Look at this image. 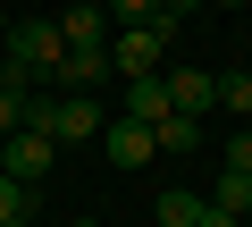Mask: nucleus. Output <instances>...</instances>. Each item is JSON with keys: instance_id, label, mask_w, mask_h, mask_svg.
Listing matches in <instances>:
<instances>
[{"instance_id": "obj_18", "label": "nucleus", "mask_w": 252, "mask_h": 227, "mask_svg": "<svg viewBox=\"0 0 252 227\" xmlns=\"http://www.w3.org/2000/svg\"><path fill=\"white\" fill-rule=\"evenodd\" d=\"M0 93H26V76L9 67V51H0Z\"/></svg>"}, {"instance_id": "obj_12", "label": "nucleus", "mask_w": 252, "mask_h": 227, "mask_svg": "<svg viewBox=\"0 0 252 227\" xmlns=\"http://www.w3.org/2000/svg\"><path fill=\"white\" fill-rule=\"evenodd\" d=\"M219 101L235 109V118H252V67H227L219 76Z\"/></svg>"}, {"instance_id": "obj_6", "label": "nucleus", "mask_w": 252, "mask_h": 227, "mask_svg": "<svg viewBox=\"0 0 252 227\" xmlns=\"http://www.w3.org/2000/svg\"><path fill=\"white\" fill-rule=\"evenodd\" d=\"M168 76V101L185 109V118H202V109L219 101V76H202V67H160Z\"/></svg>"}, {"instance_id": "obj_7", "label": "nucleus", "mask_w": 252, "mask_h": 227, "mask_svg": "<svg viewBox=\"0 0 252 227\" xmlns=\"http://www.w3.org/2000/svg\"><path fill=\"white\" fill-rule=\"evenodd\" d=\"M168 109H177V101H168V76H126V118H143V127H160Z\"/></svg>"}, {"instance_id": "obj_11", "label": "nucleus", "mask_w": 252, "mask_h": 227, "mask_svg": "<svg viewBox=\"0 0 252 227\" xmlns=\"http://www.w3.org/2000/svg\"><path fill=\"white\" fill-rule=\"evenodd\" d=\"M210 202L244 219V210H252V177H235V168H219V185H210Z\"/></svg>"}, {"instance_id": "obj_14", "label": "nucleus", "mask_w": 252, "mask_h": 227, "mask_svg": "<svg viewBox=\"0 0 252 227\" xmlns=\"http://www.w3.org/2000/svg\"><path fill=\"white\" fill-rule=\"evenodd\" d=\"M26 194H34V185H17V177H0V227H9V219H26Z\"/></svg>"}, {"instance_id": "obj_9", "label": "nucleus", "mask_w": 252, "mask_h": 227, "mask_svg": "<svg viewBox=\"0 0 252 227\" xmlns=\"http://www.w3.org/2000/svg\"><path fill=\"white\" fill-rule=\"evenodd\" d=\"M202 210H210V194H185V185L160 194V227H202Z\"/></svg>"}, {"instance_id": "obj_15", "label": "nucleus", "mask_w": 252, "mask_h": 227, "mask_svg": "<svg viewBox=\"0 0 252 227\" xmlns=\"http://www.w3.org/2000/svg\"><path fill=\"white\" fill-rule=\"evenodd\" d=\"M17 127H26V93H0V143H9Z\"/></svg>"}, {"instance_id": "obj_5", "label": "nucleus", "mask_w": 252, "mask_h": 227, "mask_svg": "<svg viewBox=\"0 0 252 227\" xmlns=\"http://www.w3.org/2000/svg\"><path fill=\"white\" fill-rule=\"evenodd\" d=\"M101 127H109V118H101V101H93V93H67V101L51 109V143H93Z\"/></svg>"}, {"instance_id": "obj_4", "label": "nucleus", "mask_w": 252, "mask_h": 227, "mask_svg": "<svg viewBox=\"0 0 252 227\" xmlns=\"http://www.w3.org/2000/svg\"><path fill=\"white\" fill-rule=\"evenodd\" d=\"M101 152H109V160H118L126 177H135V168H143V160L160 152V135H152L143 118H109V127H101Z\"/></svg>"}, {"instance_id": "obj_21", "label": "nucleus", "mask_w": 252, "mask_h": 227, "mask_svg": "<svg viewBox=\"0 0 252 227\" xmlns=\"http://www.w3.org/2000/svg\"><path fill=\"white\" fill-rule=\"evenodd\" d=\"M219 9H235V0H219Z\"/></svg>"}, {"instance_id": "obj_22", "label": "nucleus", "mask_w": 252, "mask_h": 227, "mask_svg": "<svg viewBox=\"0 0 252 227\" xmlns=\"http://www.w3.org/2000/svg\"><path fill=\"white\" fill-rule=\"evenodd\" d=\"M9 227H26V219H9Z\"/></svg>"}, {"instance_id": "obj_17", "label": "nucleus", "mask_w": 252, "mask_h": 227, "mask_svg": "<svg viewBox=\"0 0 252 227\" xmlns=\"http://www.w3.org/2000/svg\"><path fill=\"white\" fill-rule=\"evenodd\" d=\"M193 9H202V0H160V17H168V26H185Z\"/></svg>"}, {"instance_id": "obj_16", "label": "nucleus", "mask_w": 252, "mask_h": 227, "mask_svg": "<svg viewBox=\"0 0 252 227\" xmlns=\"http://www.w3.org/2000/svg\"><path fill=\"white\" fill-rule=\"evenodd\" d=\"M227 168H235V177H252V127H244V135H227Z\"/></svg>"}, {"instance_id": "obj_13", "label": "nucleus", "mask_w": 252, "mask_h": 227, "mask_svg": "<svg viewBox=\"0 0 252 227\" xmlns=\"http://www.w3.org/2000/svg\"><path fill=\"white\" fill-rule=\"evenodd\" d=\"M101 9H109V26H152L160 0H101Z\"/></svg>"}, {"instance_id": "obj_1", "label": "nucleus", "mask_w": 252, "mask_h": 227, "mask_svg": "<svg viewBox=\"0 0 252 227\" xmlns=\"http://www.w3.org/2000/svg\"><path fill=\"white\" fill-rule=\"evenodd\" d=\"M168 51H177V26H168V17H152V26H118V34H109V67H118V76H160Z\"/></svg>"}, {"instance_id": "obj_19", "label": "nucleus", "mask_w": 252, "mask_h": 227, "mask_svg": "<svg viewBox=\"0 0 252 227\" xmlns=\"http://www.w3.org/2000/svg\"><path fill=\"white\" fill-rule=\"evenodd\" d=\"M0 42H9V9H0Z\"/></svg>"}, {"instance_id": "obj_23", "label": "nucleus", "mask_w": 252, "mask_h": 227, "mask_svg": "<svg viewBox=\"0 0 252 227\" xmlns=\"http://www.w3.org/2000/svg\"><path fill=\"white\" fill-rule=\"evenodd\" d=\"M244 127H252V118H244Z\"/></svg>"}, {"instance_id": "obj_2", "label": "nucleus", "mask_w": 252, "mask_h": 227, "mask_svg": "<svg viewBox=\"0 0 252 227\" xmlns=\"http://www.w3.org/2000/svg\"><path fill=\"white\" fill-rule=\"evenodd\" d=\"M59 59H67L59 26H42V17L9 26V67H17V76H59Z\"/></svg>"}, {"instance_id": "obj_3", "label": "nucleus", "mask_w": 252, "mask_h": 227, "mask_svg": "<svg viewBox=\"0 0 252 227\" xmlns=\"http://www.w3.org/2000/svg\"><path fill=\"white\" fill-rule=\"evenodd\" d=\"M51 160H59V143H51V135H34V127H17L9 143H0V177H17V185H42V177H51Z\"/></svg>"}, {"instance_id": "obj_8", "label": "nucleus", "mask_w": 252, "mask_h": 227, "mask_svg": "<svg viewBox=\"0 0 252 227\" xmlns=\"http://www.w3.org/2000/svg\"><path fill=\"white\" fill-rule=\"evenodd\" d=\"M101 76H118L109 51H67V59H59V84H67V93H93Z\"/></svg>"}, {"instance_id": "obj_10", "label": "nucleus", "mask_w": 252, "mask_h": 227, "mask_svg": "<svg viewBox=\"0 0 252 227\" xmlns=\"http://www.w3.org/2000/svg\"><path fill=\"white\" fill-rule=\"evenodd\" d=\"M152 135H160V152H202V118H185V109H168Z\"/></svg>"}, {"instance_id": "obj_20", "label": "nucleus", "mask_w": 252, "mask_h": 227, "mask_svg": "<svg viewBox=\"0 0 252 227\" xmlns=\"http://www.w3.org/2000/svg\"><path fill=\"white\" fill-rule=\"evenodd\" d=\"M67 227H101V219H67Z\"/></svg>"}]
</instances>
